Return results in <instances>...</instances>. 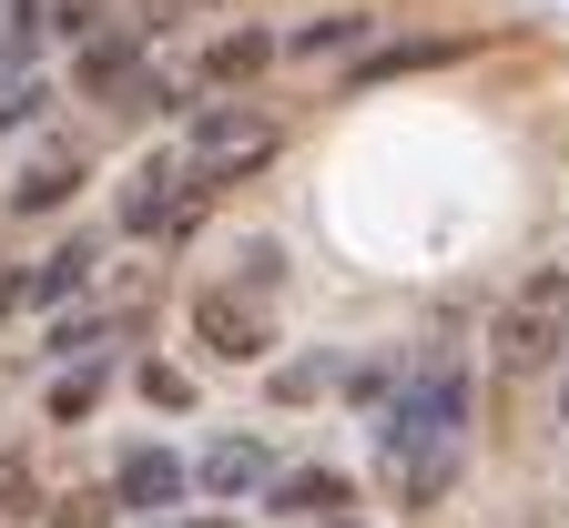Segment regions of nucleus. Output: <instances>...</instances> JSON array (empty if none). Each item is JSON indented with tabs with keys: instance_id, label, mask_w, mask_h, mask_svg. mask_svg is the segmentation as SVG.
<instances>
[{
	"instance_id": "1",
	"label": "nucleus",
	"mask_w": 569,
	"mask_h": 528,
	"mask_svg": "<svg viewBox=\"0 0 569 528\" xmlns=\"http://www.w3.org/2000/svg\"><path fill=\"white\" fill-rule=\"evenodd\" d=\"M458 447H468V366H458V356H427V366L407 376V397L377 417V458H387L397 498L427 508V498L458 478Z\"/></svg>"
},
{
	"instance_id": "2",
	"label": "nucleus",
	"mask_w": 569,
	"mask_h": 528,
	"mask_svg": "<svg viewBox=\"0 0 569 528\" xmlns=\"http://www.w3.org/2000/svg\"><path fill=\"white\" fill-rule=\"evenodd\" d=\"M488 346H498V376L559 366V356H569V265H529V275L509 285V306H498Z\"/></svg>"
},
{
	"instance_id": "3",
	"label": "nucleus",
	"mask_w": 569,
	"mask_h": 528,
	"mask_svg": "<svg viewBox=\"0 0 569 528\" xmlns=\"http://www.w3.org/2000/svg\"><path fill=\"white\" fill-rule=\"evenodd\" d=\"M274 142H284V132H274L254 102H203L193 132H183V163H193V183L224 193V183H244L254 163H274Z\"/></svg>"
},
{
	"instance_id": "4",
	"label": "nucleus",
	"mask_w": 569,
	"mask_h": 528,
	"mask_svg": "<svg viewBox=\"0 0 569 528\" xmlns=\"http://www.w3.org/2000/svg\"><path fill=\"white\" fill-rule=\"evenodd\" d=\"M203 203H213V183H193L183 142H163V153H142V163H132L112 223H122V235H193V213H203Z\"/></svg>"
},
{
	"instance_id": "5",
	"label": "nucleus",
	"mask_w": 569,
	"mask_h": 528,
	"mask_svg": "<svg viewBox=\"0 0 569 528\" xmlns=\"http://www.w3.org/2000/svg\"><path fill=\"white\" fill-rule=\"evenodd\" d=\"M193 346H203L213 366H264L274 326H264V306H254L244 285H203V295H193Z\"/></svg>"
},
{
	"instance_id": "6",
	"label": "nucleus",
	"mask_w": 569,
	"mask_h": 528,
	"mask_svg": "<svg viewBox=\"0 0 569 528\" xmlns=\"http://www.w3.org/2000/svg\"><path fill=\"white\" fill-rule=\"evenodd\" d=\"M183 488H193V468L173 458V447H132V458L112 468V498H122L132 518H163V508H183Z\"/></svg>"
},
{
	"instance_id": "7",
	"label": "nucleus",
	"mask_w": 569,
	"mask_h": 528,
	"mask_svg": "<svg viewBox=\"0 0 569 528\" xmlns=\"http://www.w3.org/2000/svg\"><path fill=\"white\" fill-rule=\"evenodd\" d=\"M193 478H203L213 498H244V488H274V447H264V437H213Z\"/></svg>"
},
{
	"instance_id": "8",
	"label": "nucleus",
	"mask_w": 569,
	"mask_h": 528,
	"mask_svg": "<svg viewBox=\"0 0 569 528\" xmlns=\"http://www.w3.org/2000/svg\"><path fill=\"white\" fill-rule=\"evenodd\" d=\"M132 71H142V31H92L82 51H71V82H82L92 102H112Z\"/></svg>"
},
{
	"instance_id": "9",
	"label": "nucleus",
	"mask_w": 569,
	"mask_h": 528,
	"mask_svg": "<svg viewBox=\"0 0 569 528\" xmlns=\"http://www.w3.org/2000/svg\"><path fill=\"white\" fill-rule=\"evenodd\" d=\"M264 498H274L284 518H306V528H316V518H336V508H346V478H336V468H284Z\"/></svg>"
},
{
	"instance_id": "10",
	"label": "nucleus",
	"mask_w": 569,
	"mask_h": 528,
	"mask_svg": "<svg viewBox=\"0 0 569 528\" xmlns=\"http://www.w3.org/2000/svg\"><path fill=\"white\" fill-rule=\"evenodd\" d=\"M92 265H102V245H92V235H71V245H51V255H41V275H31L21 295L61 306V295H82V285H92Z\"/></svg>"
},
{
	"instance_id": "11",
	"label": "nucleus",
	"mask_w": 569,
	"mask_h": 528,
	"mask_svg": "<svg viewBox=\"0 0 569 528\" xmlns=\"http://www.w3.org/2000/svg\"><path fill=\"white\" fill-rule=\"evenodd\" d=\"M367 11H326V21H306L296 41H284V51H296V61H336V51H367Z\"/></svg>"
},
{
	"instance_id": "12",
	"label": "nucleus",
	"mask_w": 569,
	"mask_h": 528,
	"mask_svg": "<svg viewBox=\"0 0 569 528\" xmlns=\"http://www.w3.org/2000/svg\"><path fill=\"white\" fill-rule=\"evenodd\" d=\"M102 387H112V366H92V356L71 366V376H51V427H82L102 407Z\"/></svg>"
},
{
	"instance_id": "13",
	"label": "nucleus",
	"mask_w": 569,
	"mask_h": 528,
	"mask_svg": "<svg viewBox=\"0 0 569 528\" xmlns=\"http://www.w3.org/2000/svg\"><path fill=\"white\" fill-rule=\"evenodd\" d=\"M264 61H274V41H264V31H224V41L203 51V71H213V82H254Z\"/></svg>"
},
{
	"instance_id": "14",
	"label": "nucleus",
	"mask_w": 569,
	"mask_h": 528,
	"mask_svg": "<svg viewBox=\"0 0 569 528\" xmlns=\"http://www.w3.org/2000/svg\"><path fill=\"white\" fill-rule=\"evenodd\" d=\"M71 183H82V173H71V163L51 153V163H31V173L11 183V203H21V213H51V203H71Z\"/></svg>"
},
{
	"instance_id": "15",
	"label": "nucleus",
	"mask_w": 569,
	"mask_h": 528,
	"mask_svg": "<svg viewBox=\"0 0 569 528\" xmlns=\"http://www.w3.org/2000/svg\"><path fill=\"white\" fill-rule=\"evenodd\" d=\"M458 41H407V51H377V61H356V82H397V71H427V61H448Z\"/></svg>"
},
{
	"instance_id": "16",
	"label": "nucleus",
	"mask_w": 569,
	"mask_h": 528,
	"mask_svg": "<svg viewBox=\"0 0 569 528\" xmlns=\"http://www.w3.org/2000/svg\"><path fill=\"white\" fill-rule=\"evenodd\" d=\"M132 387H142V397H153L163 417H183V407H193V376H183V366H163V356H153V366H142V376H132Z\"/></svg>"
},
{
	"instance_id": "17",
	"label": "nucleus",
	"mask_w": 569,
	"mask_h": 528,
	"mask_svg": "<svg viewBox=\"0 0 569 528\" xmlns=\"http://www.w3.org/2000/svg\"><path fill=\"white\" fill-rule=\"evenodd\" d=\"M41 102H51V82H31V71H11V82H0V132L41 122Z\"/></svg>"
},
{
	"instance_id": "18",
	"label": "nucleus",
	"mask_w": 569,
	"mask_h": 528,
	"mask_svg": "<svg viewBox=\"0 0 569 528\" xmlns=\"http://www.w3.org/2000/svg\"><path fill=\"white\" fill-rule=\"evenodd\" d=\"M41 508V478H31V458H0V518H31Z\"/></svg>"
},
{
	"instance_id": "19",
	"label": "nucleus",
	"mask_w": 569,
	"mask_h": 528,
	"mask_svg": "<svg viewBox=\"0 0 569 528\" xmlns=\"http://www.w3.org/2000/svg\"><path fill=\"white\" fill-rule=\"evenodd\" d=\"M274 275H284V255H274V245L254 235V245L234 255V285H254V295H274Z\"/></svg>"
},
{
	"instance_id": "20",
	"label": "nucleus",
	"mask_w": 569,
	"mask_h": 528,
	"mask_svg": "<svg viewBox=\"0 0 569 528\" xmlns=\"http://www.w3.org/2000/svg\"><path fill=\"white\" fill-rule=\"evenodd\" d=\"M102 518H122V498H112V488H102V498H61V518H51V528H102Z\"/></svg>"
},
{
	"instance_id": "21",
	"label": "nucleus",
	"mask_w": 569,
	"mask_h": 528,
	"mask_svg": "<svg viewBox=\"0 0 569 528\" xmlns=\"http://www.w3.org/2000/svg\"><path fill=\"white\" fill-rule=\"evenodd\" d=\"M82 346H102V316H61L51 326V356H82Z\"/></svg>"
},
{
	"instance_id": "22",
	"label": "nucleus",
	"mask_w": 569,
	"mask_h": 528,
	"mask_svg": "<svg viewBox=\"0 0 569 528\" xmlns=\"http://www.w3.org/2000/svg\"><path fill=\"white\" fill-rule=\"evenodd\" d=\"M142 11H153V21H173V11H213V0H142Z\"/></svg>"
},
{
	"instance_id": "23",
	"label": "nucleus",
	"mask_w": 569,
	"mask_h": 528,
	"mask_svg": "<svg viewBox=\"0 0 569 528\" xmlns=\"http://www.w3.org/2000/svg\"><path fill=\"white\" fill-rule=\"evenodd\" d=\"M193 528H234V518H193Z\"/></svg>"
},
{
	"instance_id": "24",
	"label": "nucleus",
	"mask_w": 569,
	"mask_h": 528,
	"mask_svg": "<svg viewBox=\"0 0 569 528\" xmlns=\"http://www.w3.org/2000/svg\"><path fill=\"white\" fill-rule=\"evenodd\" d=\"M559 427H569V387H559Z\"/></svg>"
},
{
	"instance_id": "25",
	"label": "nucleus",
	"mask_w": 569,
	"mask_h": 528,
	"mask_svg": "<svg viewBox=\"0 0 569 528\" xmlns=\"http://www.w3.org/2000/svg\"><path fill=\"white\" fill-rule=\"evenodd\" d=\"M316 528H356V518H316Z\"/></svg>"
},
{
	"instance_id": "26",
	"label": "nucleus",
	"mask_w": 569,
	"mask_h": 528,
	"mask_svg": "<svg viewBox=\"0 0 569 528\" xmlns=\"http://www.w3.org/2000/svg\"><path fill=\"white\" fill-rule=\"evenodd\" d=\"M0 316H11V295H0Z\"/></svg>"
}]
</instances>
